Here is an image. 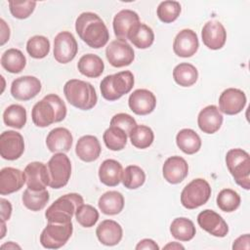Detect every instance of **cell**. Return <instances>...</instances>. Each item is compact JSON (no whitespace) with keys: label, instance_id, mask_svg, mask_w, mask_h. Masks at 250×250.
Here are the masks:
<instances>
[{"label":"cell","instance_id":"ab89813d","mask_svg":"<svg viewBox=\"0 0 250 250\" xmlns=\"http://www.w3.org/2000/svg\"><path fill=\"white\" fill-rule=\"evenodd\" d=\"M26 51L33 59H43L50 52V41L43 35H34L27 40Z\"/></svg>","mask_w":250,"mask_h":250},{"label":"cell","instance_id":"f5cc1de1","mask_svg":"<svg viewBox=\"0 0 250 250\" xmlns=\"http://www.w3.org/2000/svg\"><path fill=\"white\" fill-rule=\"evenodd\" d=\"M1 223H2V229H2V235H1V238H3V237H4V235H5V229H6L5 227H6V226H5V221H1Z\"/></svg>","mask_w":250,"mask_h":250},{"label":"cell","instance_id":"60d3db41","mask_svg":"<svg viewBox=\"0 0 250 250\" xmlns=\"http://www.w3.org/2000/svg\"><path fill=\"white\" fill-rule=\"evenodd\" d=\"M241 202L240 195L231 188L222 189L217 195V205L224 212L235 211Z\"/></svg>","mask_w":250,"mask_h":250},{"label":"cell","instance_id":"d4e9b609","mask_svg":"<svg viewBox=\"0 0 250 250\" xmlns=\"http://www.w3.org/2000/svg\"><path fill=\"white\" fill-rule=\"evenodd\" d=\"M102 151L100 141L93 135L82 136L76 143L75 153L84 162H92L99 158Z\"/></svg>","mask_w":250,"mask_h":250},{"label":"cell","instance_id":"ee69618b","mask_svg":"<svg viewBox=\"0 0 250 250\" xmlns=\"http://www.w3.org/2000/svg\"><path fill=\"white\" fill-rule=\"evenodd\" d=\"M36 6L35 1H10L9 9L14 18L19 20L27 19L34 11Z\"/></svg>","mask_w":250,"mask_h":250},{"label":"cell","instance_id":"ba28073f","mask_svg":"<svg viewBox=\"0 0 250 250\" xmlns=\"http://www.w3.org/2000/svg\"><path fill=\"white\" fill-rule=\"evenodd\" d=\"M73 230L72 222L52 223L48 222L40 234V243L47 249H59L70 238Z\"/></svg>","mask_w":250,"mask_h":250},{"label":"cell","instance_id":"52a82bcc","mask_svg":"<svg viewBox=\"0 0 250 250\" xmlns=\"http://www.w3.org/2000/svg\"><path fill=\"white\" fill-rule=\"evenodd\" d=\"M211 192V187L206 180L194 179L182 190L181 203L187 209H196L209 200Z\"/></svg>","mask_w":250,"mask_h":250},{"label":"cell","instance_id":"74e56055","mask_svg":"<svg viewBox=\"0 0 250 250\" xmlns=\"http://www.w3.org/2000/svg\"><path fill=\"white\" fill-rule=\"evenodd\" d=\"M3 121L7 126L21 129L26 123V110L21 104L9 105L3 113Z\"/></svg>","mask_w":250,"mask_h":250},{"label":"cell","instance_id":"e0dca14e","mask_svg":"<svg viewBox=\"0 0 250 250\" xmlns=\"http://www.w3.org/2000/svg\"><path fill=\"white\" fill-rule=\"evenodd\" d=\"M199 47L197 34L188 28L181 30L173 42L174 53L181 58H189L193 56Z\"/></svg>","mask_w":250,"mask_h":250},{"label":"cell","instance_id":"f546056e","mask_svg":"<svg viewBox=\"0 0 250 250\" xmlns=\"http://www.w3.org/2000/svg\"><path fill=\"white\" fill-rule=\"evenodd\" d=\"M178 147L186 154H194L201 147V139L192 129H182L176 136Z\"/></svg>","mask_w":250,"mask_h":250},{"label":"cell","instance_id":"c3c4849f","mask_svg":"<svg viewBox=\"0 0 250 250\" xmlns=\"http://www.w3.org/2000/svg\"><path fill=\"white\" fill-rule=\"evenodd\" d=\"M12 215V205L10 201L1 198V221H8Z\"/></svg>","mask_w":250,"mask_h":250},{"label":"cell","instance_id":"7dc6e473","mask_svg":"<svg viewBox=\"0 0 250 250\" xmlns=\"http://www.w3.org/2000/svg\"><path fill=\"white\" fill-rule=\"evenodd\" d=\"M249 242H250V237L249 234H243L239 237H237L232 244V249H249Z\"/></svg>","mask_w":250,"mask_h":250},{"label":"cell","instance_id":"816d5d0a","mask_svg":"<svg viewBox=\"0 0 250 250\" xmlns=\"http://www.w3.org/2000/svg\"><path fill=\"white\" fill-rule=\"evenodd\" d=\"M1 248L2 249H16V248H18V249H21V246H19L18 244H16V243H14L13 241H9V242H7V243H5V244H2L1 245Z\"/></svg>","mask_w":250,"mask_h":250},{"label":"cell","instance_id":"4316f807","mask_svg":"<svg viewBox=\"0 0 250 250\" xmlns=\"http://www.w3.org/2000/svg\"><path fill=\"white\" fill-rule=\"evenodd\" d=\"M122 165L114 159H105L99 168L100 181L107 187H115L122 180Z\"/></svg>","mask_w":250,"mask_h":250},{"label":"cell","instance_id":"836d02e7","mask_svg":"<svg viewBox=\"0 0 250 250\" xmlns=\"http://www.w3.org/2000/svg\"><path fill=\"white\" fill-rule=\"evenodd\" d=\"M175 82L182 87L192 86L198 78V71L194 65L188 62H182L175 66L173 70Z\"/></svg>","mask_w":250,"mask_h":250},{"label":"cell","instance_id":"83f0119b","mask_svg":"<svg viewBox=\"0 0 250 250\" xmlns=\"http://www.w3.org/2000/svg\"><path fill=\"white\" fill-rule=\"evenodd\" d=\"M98 206L102 213L105 215H117L124 208V197L119 191L109 190L99 198Z\"/></svg>","mask_w":250,"mask_h":250},{"label":"cell","instance_id":"277c9868","mask_svg":"<svg viewBox=\"0 0 250 250\" xmlns=\"http://www.w3.org/2000/svg\"><path fill=\"white\" fill-rule=\"evenodd\" d=\"M84 203L83 197L78 193H67L59 197L45 212L48 222L68 223L75 215L77 208Z\"/></svg>","mask_w":250,"mask_h":250},{"label":"cell","instance_id":"ac0fdd59","mask_svg":"<svg viewBox=\"0 0 250 250\" xmlns=\"http://www.w3.org/2000/svg\"><path fill=\"white\" fill-rule=\"evenodd\" d=\"M128 104L135 114L146 115L154 110L156 98L152 92L146 89H137L130 95Z\"/></svg>","mask_w":250,"mask_h":250},{"label":"cell","instance_id":"8fae6325","mask_svg":"<svg viewBox=\"0 0 250 250\" xmlns=\"http://www.w3.org/2000/svg\"><path fill=\"white\" fill-rule=\"evenodd\" d=\"M78 44L69 31L58 33L54 39V58L60 63L70 62L76 56Z\"/></svg>","mask_w":250,"mask_h":250},{"label":"cell","instance_id":"6da1fadb","mask_svg":"<svg viewBox=\"0 0 250 250\" xmlns=\"http://www.w3.org/2000/svg\"><path fill=\"white\" fill-rule=\"evenodd\" d=\"M75 30L79 38L93 49L105 46L109 39V32L105 23L97 14L92 12H84L77 17Z\"/></svg>","mask_w":250,"mask_h":250},{"label":"cell","instance_id":"7a4b0ae2","mask_svg":"<svg viewBox=\"0 0 250 250\" xmlns=\"http://www.w3.org/2000/svg\"><path fill=\"white\" fill-rule=\"evenodd\" d=\"M66 116V105L56 94H49L37 102L31 110L34 125L45 128L53 123L62 121Z\"/></svg>","mask_w":250,"mask_h":250},{"label":"cell","instance_id":"30bf717a","mask_svg":"<svg viewBox=\"0 0 250 250\" xmlns=\"http://www.w3.org/2000/svg\"><path fill=\"white\" fill-rule=\"evenodd\" d=\"M105 57L112 66L123 67L130 65L133 62L135 53L127 41L115 39L107 45L105 49Z\"/></svg>","mask_w":250,"mask_h":250},{"label":"cell","instance_id":"8992f818","mask_svg":"<svg viewBox=\"0 0 250 250\" xmlns=\"http://www.w3.org/2000/svg\"><path fill=\"white\" fill-rule=\"evenodd\" d=\"M226 164L235 183L244 189L250 188V156L242 148H231L227 152Z\"/></svg>","mask_w":250,"mask_h":250},{"label":"cell","instance_id":"4fadbf2b","mask_svg":"<svg viewBox=\"0 0 250 250\" xmlns=\"http://www.w3.org/2000/svg\"><path fill=\"white\" fill-rule=\"evenodd\" d=\"M41 82L35 76L25 75L16 78L11 85L13 98L19 101H28L36 97L41 91Z\"/></svg>","mask_w":250,"mask_h":250},{"label":"cell","instance_id":"9a60e30c","mask_svg":"<svg viewBox=\"0 0 250 250\" xmlns=\"http://www.w3.org/2000/svg\"><path fill=\"white\" fill-rule=\"evenodd\" d=\"M246 96L236 88H228L219 97L220 111L228 115H234L242 111L246 104Z\"/></svg>","mask_w":250,"mask_h":250},{"label":"cell","instance_id":"d6986e66","mask_svg":"<svg viewBox=\"0 0 250 250\" xmlns=\"http://www.w3.org/2000/svg\"><path fill=\"white\" fill-rule=\"evenodd\" d=\"M203 44L211 50H219L224 47L227 40V31L218 21H207L201 30Z\"/></svg>","mask_w":250,"mask_h":250},{"label":"cell","instance_id":"7c38bea8","mask_svg":"<svg viewBox=\"0 0 250 250\" xmlns=\"http://www.w3.org/2000/svg\"><path fill=\"white\" fill-rule=\"evenodd\" d=\"M24 151V141L21 133L9 130L0 136V154L6 160H16Z\"/></svg>","mask_w":250,"mask_h":250},{"label":"cell","instance_id":"44dd1931","mask_svg":"<svg viewBox=\"0 0 250 250\" xmlns=\"http://www.w3.org/2000/svg\"><path fill=\"white\" fill-rule=\"evenodd\" d=\"M26 183L24 172L13 167H5L0 171V193L10 194L20 190Z\"/></svg>","mask_w":250,"mask_h":250},{"label":"cell","instance_id":"b9f144b4","mask_svg":"<svg viewBox=\"0 0 250 250\" xmlns=\"http://www.w3.org/2000/svg\"><path fill=\"white\" fill-rule=\"evenodd\" d=\"M156 14L162 22H173L181 14V4L178 1H163L158 5Z\"/></svg>","mask_w":250,"mask_h":250},{"label":"cell","instance_id":"4dcf8cb0","mask_svg":"<svg viewBox=\"0 0 250 250\" xmlns=\"http://www.w3.org/2000/svg\"><path fill=\"white\" fill-rule=\"evenodd\" d=\"M128 39L139 49L149 48L154 41L153 30L146 24L139 22L129 32Z\"/></svg>","mask_w":250,"mask_h":250},{"label":"cell","instance_id":"f1b7e54d","mask_svg":"<svg viewBox=\"0 0 250 250\" xmlns=\"http://www.w3.org/2000/svg\"><path fill=\"white\" fill-rule=\"evenodd\" d=\"M77 68L79 72L86 77L97 78L104 72V63L99 56L95 54H86L79 59Z\"/></svg>","mask_w":250,"mask_h":250},{"label":"cell","instance_id":"d6a6232c","mask_svg":"<svg viewBox=\"0 0 250 250\" xmlns=\"http://www.w3.org/2000/svg\"><path fill=\"white\" fill-rule=\"evenodd\" d=\"M25 64L26 59L19 49H8L1 57V65L10 73H20Z\"/></svg>","mask_w":250,"mask_h":250},{"label":"cell","instance_id":"5b68a950","mask_svg":"<svg viewBox=\"0 0 250 250\" xmlns=\"http://www.w3.org/2000/svg\"><path fill=\"white\" fill-rule=\"evenodd\" d=\"M134 82L133 73L130 70H124L106 75L100 84V90L106 101H116L132 90Z\"/></svg>","mask_w":250,"mask_h":250},{"label":"cell","instance_id":"2e32d148","mask_svg":"<svg viewBox=\"0 0 250 250\" xmlns=\"http://www.w3.org/2000/svg\"><path fill=\"white\" fill-rule=\"evenodd\" d=\"M27 188L33 190L45 189L50 184V176L47 165L39 161H33L24 168Z\"/></svg>","mask_w":250,"mask_h":250},{"label":"cell","instance_id":"f35d334b","mask_svg":"<svg viewBox=\"0 0 250 250\" xmlns=\"http://www.w3.org/2000/svg\"><path fill=\"white\" fill-rule=\"evenodd\" d=\"M122 183L128 189H136L141 188L146 182V174L144 170L137 165H129L122 174Z\"/></svg>","mask_w":250,"mask_h":250},{"label":"cell","instance_id":"e575fe53","mask_svg":"<svg viewBox=\"0 0 250 250\" xmlns=\"http://www.w3.org/2000/svg\"><path fill=\"white\" fill-rule=\"evenodd\" d=\"M49 199H50V195L46 188L40 189V190H33L27 188L23 191L22 197H21L23 205L27 209L34 212L42 210L48 203Z\"/></svg>","mask_w":250,"mask_h":250},{"label":"cell","instance_id":"f6af8a7d","mask_svg":"<svg viewBox=\"0 0 250 250\" xmlns=\"http://www.w3.org/2000/svg\"><path fill=\"white\" fill-rule=\"evenodd\" d=\"M111 126H117L124 130L127 135L130 134V132L137 126L136 120L128 113H117L112 116L110 120Z\"/></svg>","mask_w":250,"mask_h":250},{"label":"cell","instance_id":"cb8c5ba5","mask_svg":"<svg viewBox=\"0 0 250 250\" xmlns=\"http://www.w3.org/2000/svg\"><path fill=\"white\" fill-rule=\"evenodd\" d=\"M72 135L63 127H57L51 130L46 138V146L51 152H67L72 146Z\"/></svg>","mask_w":250,"mask_h":250},{"label":"cell","instance_id":"603a6c76","mask_svg":"<svg viewBox=\"0 0 250 250\" xmlns=\"http://www.w3.org/2000/svg\"><path fill=\"white\" fill-rule=\"evenodd\" d=\"M140 22L139 15L129 9L121 10L113 19V31L117 39L127 40L131 29Z\"/></svg>","mask_w":250,"mask_h":250},{"label":"cell","instance_id":"ffe728a7","mask_svg":"<svg viewBox=\"0 0 250 250\" xmlns=\"http://www.w3.org/2000/svg\"><path fill=\"white\" fill-rule=\"evenodd\" d=\"M162 174L168 183L172 185L179 184L184 181L188 174V162L181 156H170L163 164Z\"/></svg>","mask_w":250,"mask_h":250},{"label":"cell","instance_id":"7402d4cb","mask_svg":"<svg viewBox=\"0 0 250 250\" xmlns=\"http://www.w3.org/2000/svg\"><path fill=\"white\" fill-rule=\"evenodd\" d=\"M223 124V115L220 109L210 104L200 110L197 117V125L199 129L206 134L216 133Z\"/></svg>","mask_w":250,"mask_h":250},{"label":"cell","instance_id":"d590c367","mask_svg":"<svg viewBox=\"0 0 250 250\" xmlns=\"http://www.w3.org/2000/svg\"><path fill=\"white\" fill-rule=\"evenodd\" d=\"M103 139L104 145L110 150H121L127 144V134L117 126H109L104 133Z\"/></svg>","mask_w":250,"mask_h":250},{"label":"cell","instance_id":"8d00e7d4","mask_svg":"<svg viewBox=\"0 0 250 250\" xmlns=\"http://www.w3.org/2000/svg\"><path fill=\"white\" fill-rule=\"evenodd\" d=\"M131 144L140 149H145L151 146L154 134L151 128L146 125H137L129 134Z\"/></svg>","mask_w":250,"mask_h":250},{"label":"cell","instance_id":"bcb514c9","mask_svg":"<svg viewBox=\"0 0 250 250\" xmlns=\"http://www.w3.org/2000/svg\"><path fill=\"white\" fill-rule=\"evenodd\" d=\"M137 250H159V246L157 243L149 238H145L141 240L137 245H136Z\"/></svg>","mask_w":250,"mask_h":250},{"label":"cell","instance_id":"484cf974","mask_svg":"<svg viewBox=\"0 0 250 250\" xmlns=\"http://www.w3.org/2000/svg\"><path fill=\"white\" fill-rule=\"evenodd\" d=\"M96 234L102 244L114 246L121 241L123 230L117 222L113 220H104L97 227Z\"/></svg>","mask_w":250,"mask_h":250},{"label":"cell","instance_id":"1f68e13d","mask_svg":"<svg viewBox=\"0 0 250 250\" xmlns=\"http://www.w3.org/2000/svg\"><path fill=\"white\" fill-rule=\"evenodd\" d=\"M170 232L173 237L180 241H189L194 237L196 229L192 221L185 217H179L171 223Z\"/></svg>","mask_w":250,"mask_h":250},{"label":"cell","instance_id":"5bb4252c","mask_svg":"<svg viewBox=\"0 0 250 250\" xmlns=\"http://www.w3.org/2000/svg\"><path fill=\"white\" fill-rule=\"evenodd\" d=\"M199 227L216 237H225L229 232V227L221 215L213 210L205 209L197 216Z\"/></svg>","mask_w":250,"mask_h":250},{"label":"cell","instance_id":"681fc988","mask_svg":"<svg viewBox=\"0 0 250 250\" xmlns=\"http://www.w3.org/2000/svg\"><path fill=\"white\" fill-rule=\"evenodd\" d=\"M0 25H1V45L3 46L10 38V27L7 25L5 21L3 19L0 20Z\"/></svg>","mask_w":250,"mask_h":250},{"label":"cell","instance_id":"f907efd6","mask_svg":"<svg viewBox=\"0 0 250 250\" xmlns=\"http://www.w3.org/2000/svg\"><path fill=\"white\" fill-rule=\"evenodd\" d=\"M163 248H164V249H172V250L185 249V247H184L182 244L178 243V242H170V243H168L167 245H165Z\"/></svg>","mask_w":250,"mask_h":250},{"label":"cell","instance_id":"3957f363","mask_svg":"<svg viewBox=\"0 0 250 250\" xmlns=\"http://www.w3.org/2000/svg\"><path fill=\"white\" fill-rule=\"evenodd\" d=\"M63 94L71 105L81 110L92 109L98 102L94 86L80 79L68 80L63 86Z\"/></svg>","mask_w":250,"mask_h":250},{"label":"cell","instance_id":"9c48e42d","mask_svg":"<svg viewBox=\"0 0 250 250\" xmlns=\"http://www.w3.org/2000/svg\"><path fill=\"white\" fill-rule=\"evenodd\" d=\"M48 171L50 176L49 186L52 188H63L69 181L71 175V163L63 152L55 153L49 160Z\"/></svg>","mask_w":250,"mask_h":250},{"label":"cell","instance_id":"7bdbcfd3","mask_svg":"<svg viewBox=\"0 0 250 250\" xmlns=\"http://www.w3.org/2000/svg\"><path fill=\"white\" fill-rule=\"evenodd\" d=\"M75 219L84 228H92L99 220L98 210L89 204L80 205L75 212Z\"/></svg>","mask_w":250,"mask_h":250}]
</instances>
